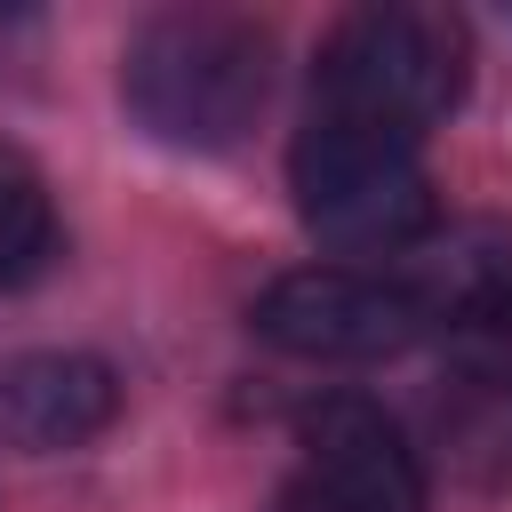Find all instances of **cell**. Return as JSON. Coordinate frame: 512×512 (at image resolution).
<instances>
[{
  "instance_id": "obj_8",
  "label": "cell",
  "mask_w": 512,
  "mask_h": 512,
  "mask_svg": "<svg viewBox=\"0 0 512 512\" xmlns=\"http://www.w3.org/2000/svg\"><path fill=\"white\" fill-rule=\"evenodd\" d=\"M272 512H368V504H352V496H336V488H320V480H304V472H296V480L280 488V504H272Z\"/></svg>"
},
{
  "instance_id": "obj_5",
  "label": "cell",
  "mask_w": 512,
  "mask_h": 512,
  "mask_svg": "<svg viewBox=\"0 0 512 512\" xmlns=\"http://www.w3.org/2000/svg\"><path fill=\"white\" fill-rule=\"evenodd\" d=\"M120 416V376L88 352H24L0 368V448L64 456Z\"/></svg>"
},
{
  "instance_id": "obj_3",
  "label": "cell",
  "mask_w": 512,
  "mask_h": 512,
  "mask_svg": "<svg viewBox=\"0 0 512 512\" xmlns=\"http://www.w3.org/2000/svg\"><path fill=\"white\" fill-rule=\"evenodd\" d=\"M288 192L312 240L344 256H400L432 232V176L408 136L352 128V120H304L288 152Z\"/></svg>"
},
{
  "instance_id": "obj_7",
  "label": "cell",
  "mask_w": 512,
  "mask_h": 512,
  "mask_svg": "<svg viewBox=\"0 0 512 512\" xmlns=\"http://www.w3.org/2000/svg\"><path fill=\"white\" fill-rule=\"evenodd\" d=\"M56 248V208H48V184L24 152L0 144V288L40 272V256Z\"/></svg>"
},
{
  "instance_id": "obj_1",
  "label": "cell",
  "mask_w": 512,
  "mask_h": 512,
  "mask_svg": "<svg viewBox=\"0 0 512 512\" xmlns=\"http://www.w3.org/2000/svg\"><path fill=\"white\" fill-rule=\"evenodd\" d=\"M272 96V32L240 8H168L120 48V104L168 152H224Z\"/></svg>"
},
{
  "instance_id": "obj_4",
  "label": "cell",
  "mask_w": 512,
  "mask_h": 512,
  "mask_svg": "<svg viewBox=\"0 0 512 512\" xmlns=\"http://www.w3.org/2000/svg\"><path fill=\"white\" fill-rule=\"evenodd\" d=\"M256 336L296 360H384L424 336V312L400 288V272L384 280L352 264H304L256 296Z\"/></svg>"
},
{
  "instance_id": "obj_6",
  "label": "cell",
  "mask_w": 512,
  "mask_h": 512,
  "mask_svg": "<svg viewBox=\"0 0 512 512\" xmlns=\"http://www.w3.org/2000/svg\"><path fill=\"white\" fill-rule=\"evenodd\" d=\"M304 480L368 504V512H424V472L400 424L376 400H320L304 416Z\"/></svg>"
},
{
  "instance_id": "obj_2",
  "label": "cell",
  "mask_w": 512,
  "mask_h": 512,
  "mask_svg": "<svg viewBox=\"0 0 512 512\" xmlns=\"http://www.w3.org/2000/svg\"><path fill=\"white\" fill-rule=\"evenodd\" d=\"M464 96V24L440 8H352L312 64V112L384 128V136H424L448 120Z\"/></svg>"
}]
</instances>
